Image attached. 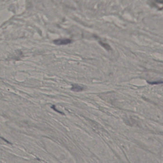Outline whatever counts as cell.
Masks as SVG:
<instances>
[{"mask_svg": "<svg viewBox=\"0 0 163 163\" xmlns=\"http://www.w3.org/2000/svg\"><path fill=\"white\" fill-rule=\"evenodd\" d=\"M53 42L56 45L61 46L71 44L72 42V40L69 38H60L54 40Z\"/></svg>", "mask_w": 163, "mask_h": 163, "instance_id": "6da1fadb", "label": "cell"}, {"mask_svg": "<svg viewBox=\"0 0 163 163\" xmlns=\"http://www.w3.org/2000/svg\"><path fill=\"white\" fill-rule=\"evenodd\" d=\"M71 90L72 91H76V92H79V91H82L84 90V88L82 86H79L77 84L72 85V88Z\"/></svg>", "mask_w": 163, "mask_h": 163, "instance_id": "7a4b0ae2", "label": "cell"}, {"mask_svg": "<svg viewBox=\"0 0 163 163\" xmlns=\"http://www.w3.org/2000/svg\"><path fill=\"white\" fill-rule=\"evenodd\" d=\"M100 44L101 45V46L103 47H104L106 50H108V51H109V50H111V48L110 47V46L109 45H108V44H105V43H103L102 42H100Z\"/></svg>", "mask_w": 163, "mask_h": 163, "instance_id": "3957f363", "label": "cell"}, {"mask_svg": "<svg viewBox=\"0 0 163 163\" xmlns=\"http://www.w3.org/2000/svg\"><path fill=\"white\" fill-rule=\"evenodd\" d=\"M147 83L151 85L160 84H162V83H163V82H162V81H158V82H149V81L148 82V81H147Z\"/></svg>", "mask_w": 163, "mask_h": 163, "instance_id": "277c9868", "label": "cell"}]
</instances>
